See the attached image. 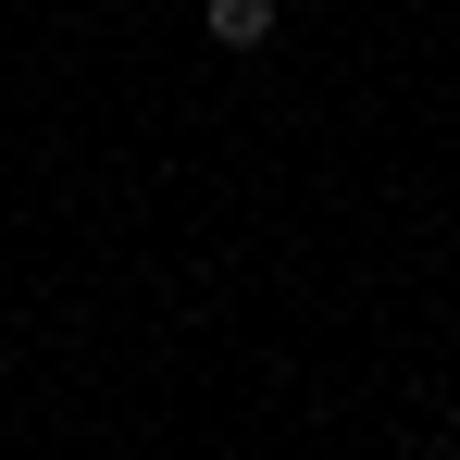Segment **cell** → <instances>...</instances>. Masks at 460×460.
Instances as JSON below:
<instances>
[{
	"label": "cell",
	"mask_w": 460,
	"mask_h": 460,
	"mask_svg": "<svg viewBox=\"0 0 460 460\" xmlns=\"http://www.w3.org/2000/svg\"><path fill=\"white\" fill-rule=\"evenodd\" d=\"M199 25H212V50H261L274 38V0H199Z\"/></svg>",
	"instance_id": "obj_1"
}]
</instances>
